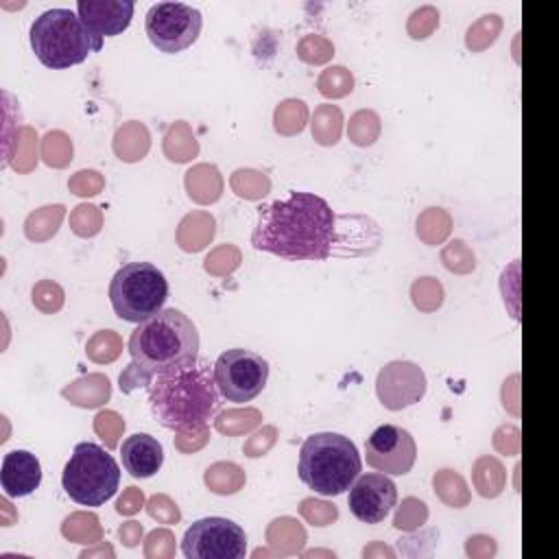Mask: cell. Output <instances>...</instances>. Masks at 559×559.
Wrapping results in <instances>:
<instances>
[{"label": "cell", "instance_id": "6da1fadb", "mask_svg": "<svg viewBox=\"0 0 559 559\" xmlns=\"http://www.w3.org/2000/svg\"><path fill=\"white\" fill-rule=\"evenodd\" d=\"M336 214L330 203L312 192L293 190L284 199L258 207L251 245L277 258L328 260L334 253Z\"/></svg>", "mask_w": 559, "mask_h": 559}, {"label": "cell", "instance_id": "7a4b0ae2", "mask_svg": "<svg viewBox=\"0 0 559 559\" xmlns=\"http://www.w3.org/2000/svg\"><path fill=\"white\" fill-rule=\"evenodd\" d=\"M221 391L214 365L194 358L170 371L155 376L148 386L151 413L159 426L175 432L201 430L221 408Z\"/></svg>", "mask_w": 559, "mask_h": 559}, {"label": "cell", "instance_id": "3957f363", "mask_svg": "<svg viewBox=\"0 0 559 559\" xmlns=\"http://www.w3.org/2000/svg\"><path fill=\"white\" fill-rule=\"evenodd\" d=\"M199 330L188 314L177 308H164L131 332L127 349L138 371L159 376L199 356Z\"/></svg>", "mask_w": 559, "mask_h": 559}, {"label": "cell", "instance_id": "277c9868", "mask_svg": "<svg viewBox=\"0 0 559 559\" xmlns=\"http://www.w3.org/2000/svg\"><path fill=\"white\" fill-rule=\"evenodd\" d=\"M360 467L356 443L338 432H314L299 448V478L321 496L345 493L358 478Z\"/></svg>", "mask_w": 559, "mask_h": 559}, {"label": "cell", "instance_id": "5b68a950", "mask_svg": "<svg viewBox=\"0 0 559 559\" xmlns=\"http://www.w3.org/2000/svg\"><path fill=\"white\" fill-rule=\"evenodd\" d=\"M28 39L35 57L52 70L79 66L103 48V39L70 9H48L39 13L31 24Z\"/></svg>", "mask_w": 559, "mask_h": 559}, {"label": "cell", "instance_id": "8992f818", "mask_svg": "<svg viewBox=\"0 0 559 559\" xmlns=\"http://www.w3.org/2000/svg\"><path fill=\"white\" fill-rule=\"evenodd\" d=\"M61 485L76 504L100 507L118 491L120 467L98 443L81 441L63 467Z\"/></svg>", "mask_w": 559, "mask_h": 559}, {"label": "cell", "instance_id": "52a82bcc", "mask_svg": "<svg viewBox=\"0 0 559 559\" xmlns=\"http://www.w3.org/2000/svg\"><path fill=\"white\" fill-rule=\"evenodd\" d=\"M168 280L151 262H127L109 282V301L122 321L142 323L164 310Z\"/></svg>", "mask_w": 559, "mask_h": 559}, {"label": "cell", "instance_id": "ba28073f", "mask_svg": "<svg viewBox=\"0 0 559 559\" xmlns=\"http://www.w3.org/2000/svg\"><path fill=\"white\" fill-rule=\"evenodd\" d=\"M214 378L227 402L245 404L258 397L269 380V362L245 347L225 349L214 362Z\"/></svg>", "mask_w": 559, "mask_h": 559}, {"label": "cell", "instance_id": "9c48e42d", "mask_svg": "<svg viewBox=\"0 0 559 559\" xmlns=\"http://www.w3.org/2000/svg\"><path fill=\"white\" fill-rule=\"evenodd\" d=\"M201 26V11L186 2H157L146 11L144 17L148 41L166 55L190 48L197 41Z\"/></svg>", "mask_w": 559, "mask_h": 559}, {"label": "cell", "instance_id": "30bf717a", "mask_svg": "<svg viewBox=\"0 0 559 559\" xmlns=\"http://www.w3.org/2000/svg\"><path fill=\"white\" fill-rule=\"evenodd\" d=\"M181 552L188 559H242L247 555V535L234 520L201 518L186 528Z\"/></svg>", "mask_w": 559, "mask_h": 559}, {"label": "cell", "instance_id": "8fae6325", "mask_svg": "<svg viewBox=\"0 0 559 559\" xmlns=\"http://www.w3.org/2000/svg\"><path fill=\"white\" fill-rule=\"evenodd\" d=\"M365 459L376 472L386 476H404L415 465L417 445L406 428L382 424L367 437Z\"/></svg>", "mask_w": 559, "mask_h": 559}, {"label": "cell", "instance_id": "7c38bea8", "mask_svg": "<svg viewBox=\"0 0 559 559\" xmlns=\"http://www.w3.org/2000/svg\"><path fill=\"white\" fill-rule=\"evenodd\" d=\"M397 502L395 483L382 474H358V478L349 487L347 507L352 515L365 524H380Z\"/></svg>", "mask_w": 559, "mask_h": 559}, {"label": "cell", "instance_id": "4fadbf2b", "mask_svg": "<svg viewBox=\"0 0 559 559\" xmlns=\"http://www.w3.org/2000/svg\"><path fill=\"white\" fill-rule=\"evenodd\" d=\"M133 0H79L76 13L96 37L120 35L133 17Z\"/></svg>", "mask_w": 559, "mask_h": 559}, {"label": "cell", "instance_id": "5bb4252c", "mask_svg": "<svg viewBox=\"0 0 559 559\" xmlns=\"http://www.w3.org/2000/svg\"><path fill=\"white\" fill-rule=\"evenodd\" d=\"M41 483L39 459L28 450H11L2 459L0 485L4 496L24 498L33 493Z\"/></svg>", "mask_w": 559, "mask_h": 559}, {"label": "cell", "instance_id": "9a60e30c", "mask_svg": "<svg viewBox=\"0 0 559 559\" xmlns=\"http://www.w3.org/2000/svg\"><path fill=\"white\" fill-rule=\"evenodd\" d=\"M120 456L124 469L133 478H148L159 472L164 463L162 443L148 432H133L120 445Z\"/></svg>", "mask_w": 559, "mask_h": 559}]
</instances>
